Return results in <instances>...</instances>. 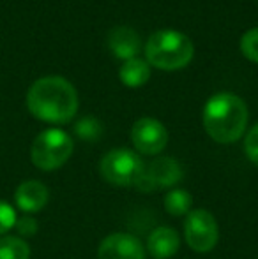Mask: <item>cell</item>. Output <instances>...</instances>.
<instances>
[{"label":"cell","mask_w":258,"mask_h":259,"mask_svg":"<svg viewBox=\"0 0 258 259\" xmlns=\"http://www.w3.org/2000/svg\"><path fill=\"white\" fill-rule=\"evenodd\" d=\"M27 108L43 122L67 123L78 111V94L65 78L46 76L28 89Z\"/></svg>","instance_id":"obj_1"},{"label":"cell","mask_w":258,"mask_h":259,"mask_svg":"<svg viewBox=\"0 0 258 259\" xmlns=\"http://www.w3.org/2000/svg\"><path fill=\"white\" fill-rule=\"evenodd\" d=\"M248 125V106L230 92L212 96L203 108V127L214 141L228 145L242 138Z\"/></svg>","instance_id":"obj_2"},{"label":"cell","mask_w":258,"mask_h":259,"mask_svg":"<svg viewBox=\"0 0 258 259\" xmlns=\"http://www.w3.org/2000/svg\"><path fill=\"white\" fill-rule=\"evenodd\" d=\"M145 55L154 67L165 71L182 69L193 58V42L177 30H159L149 37Z\"/></svg>","instance_id":"obj_3"},{"label":"cell","mask_w":258,"mask_h":259,"mask_svg":"<svg viewBox=\"0 0 258 259\" xmlns=\"http://www.w3.org/2000/svg\"><path fill=\"white\" fill-rule=\"evenodd\" d=\"M71 136L60 129H46L34 140L30 148V159L35 167L43 171L59 169L69 160L72 154Z\"/></svg>","instance_id":"obj_4"},{"label":"cell","mask_w":258,"mask_h":259,"mask_svg":"<svg viewBox=\"0 0 258 259\" xmlns=\"http://www.w3.org/2000/svg\"><path fill=\"white\" fill-rule=\"evenodd\" d=\"M101 177L115 187H129L143 175L145 164L140 155L128 148H115L101 159Z\"/></svg>","instance_id":"obj_5"},{"label":"cell","mask_w":258,"mask_h":259,"mask_svg":"<svg viewBox=\"0 0 258 259\" xmlns=\"http://www.w3.org/2000/svg\"><path fill=\"white\" fill-rule=\"evenodd\" d=\"M184 238L195 252H209L217 245L219 228L217 221L209 210H191L184 221Z\"/></svg>","instance_id":"obj_6"},{"label":"cell","mask_w":258,"mask_h":259,"mask_svg":"<svg viewBox=\"0 0 258 259\" xmlns=\"http://www.w3.org/2000/svg\"><path fill=\"white\" fill-rule=\"evenodd\" d=\"M184 177L182 166L172 157H159L154 159L149 166H145V171L138 182L134 184V189L140 192H152L158 189H170L177 185Z\"/></svg>","instance_id":"obj_7"},{"label":"cell","mask_w":258,"mask_h":259,"mask_svg":"<svg viewBox=\"0 0 258 259\" xmlns=\"http://www.w3.org/2000/svg\"><path fill=\"white\" fill-rule=\"evenodd\" d=\"M131 141L140 154L156 155L165 150L168 143V131L159 120L143 116L134 122L131 129Z\"/></svg>","instance_id":"obj_8"},{"label":"cell","mask_w":258,"mask_h":259,"mask_svg":"<svg viewBox=\"0 0 258 259\" xmlns=\"http://www.w3.org/2000/svg\"><path fill=\"white\" fill-rule=\"evenodd\" d=\"M99 259H145V247L129 233H114L101 242L97 249Z\"/></svg>","instance_id":"obj_9"},{"label":"cell","mask_w":258,"mask_h":259,"mask_svg":"<svg viewBox=\"0 0 258 259\" xmlns=\"http://www.w3.org/2000/svg\"><path fill=\"white\" fill-rule=\"evenodd\" d=\"M48 187L39 180L23 182L18 185L16 192H14V203L25 213H35V211L43 210L48 205Z\"/></svg>","instance_id":"obj_10"},{"label":"cell","mask_w":258,"mask_h":259,"mask_svg":"<svg viewBox=\"0 0 258 259\" xmlns=\"http://www.w3.org/2000/svg\"><path fill=\"white\" fill-rule=\"evenodd\" d=\"M180 236L170 226L154 229L147 238V252L154 259H170L179 252Z\"/></svg>","instance_id":"obj_11"},{"label":"cell","mask_w":258,"mask_h":259,"mask_svg":"<svg viewBox=\"0 0 258 259\" xmlns=\"http://www.w3.org/2000/svg\"><path fill=\"white\" fill-rule=\"evenodd\" d=\"M108 45L117 58L131 60L140 52V35L129 27H115L108 35Z\"/></svg>","instance_id":"obj_12"},{"label":"cell","mask_w":258,"mask_h":259,"mask_svg":"<svg viewBox=\"0 0 258 259\" xmlns=\"http://www.w3.org/2000/svg\"><path fill=\"white\" fill-rule=\"evenodd\" d=\"M119 76L124 85L134 89V87H141L143 83H147V79L151 78V67L147 62L140 60V58H131L122 64Z\"/></svg>","instance_id":"obj_13"},{"label":"cell","mask_w":258,"mask_h":259,"mask_svg":"<svg viewBox=\"0 0 258 259\" xmlns=\"http://www.w3.org/2000/svg\"><path fill=\"white\" fill-rule=\"evenodd\" d=\"M191 205H193V196L184 189H172L165 196V210L173 217L188 215L191 211Z\"/></svg>","instance_id":"obj_14"},{"label":"cell","mask_w":258,"mask_h":259,"mask_svg":"<svg viewBox=\"0 0 258 259\" xmlns=\"http://www.w3.org/2000/svg\"><path fill=\"white\" fill-rule=\"evenodd\" d=\"M0 259H30V247L20 236H2Z\"/></svg>","instance_id":"obj_15"},{"label":"cell","mask_w":258,"mask_h":259,"mask_svg":"<svg viewBox=\"0 0 258 259\" xmlns=\"http://www.w3.org/2000/svg\"><path fill=\"white\" fill-rule=\"evenodd\" d=\"M75 131L82 140L85 141H96L101 136V125L94 116H85L75 125Z\"/></svg>","instance_id":"obj_16"},{"label":"cell","mask_w":258,"mask_h":259,"mask_svg":"<svg viewBox=\"0 0 258 259\" xmlns=\"http://www.w3.org/2000/svg\"><path fill=\"white\" fill-rule=\"evenodd\" d=\"M241 50L244 53V57H248L249 60L258 62V27L248 30L241 39Z\"/></svg>","instance_id":"obj_17"},{"label":"cell","mask_w":258,"mask_h":259,"mask_svg":"<svg viewBox=\"0 0 258 259\" xmlns=\"http://www.w3.org/2000/svg\"><path fill=\"white\" fill-rule=\"evenodd\" d=\"M16 211L9 203L2 201L0 199V236L6 235L9 229L14 228V222H16Z\"/></svg>","instance_id":"obj_18"},{"label":"cell","mask_w":258,"mask_h":259,"mask_svg":"<svg viewBox=\"0 0 258 259\" xmlns=\"http://www.w3.org/2000/svg\"><path fill=\"white\" fill-rule=\"evenodd\" d=\"M14 229L18 231V235L28 238V236H34L38 233V221H35L32 215H23V217L16 219L14 222Z\"/></svg>","instance_id":"obj_19"},{"label":"cell","mask_w":258,"mask_h":259,"mask_svg":"<svg viewBox=\"0 0 258 259\" xmlns=\"http://www.w3.org/2000/svg\"><path fill=\"white\" fill-rule=\"evenodd\" d=\"M244 152H246V155H248V159L258 166V123L246 134Z\"/></svg>","instance_id":"obj_20"}]
</instances>
